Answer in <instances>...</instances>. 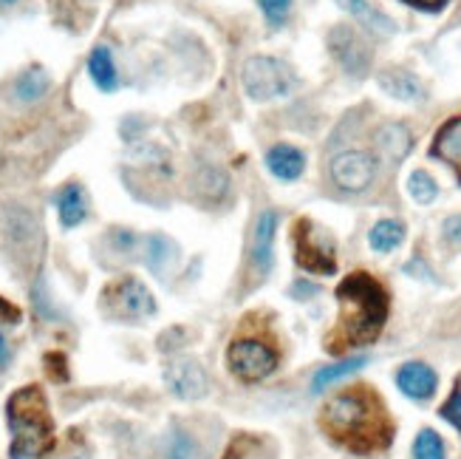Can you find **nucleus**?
Returning <instances> with one entry per match:
<instances>
[{
    "label": "nucleus",
    "instance_id": "1",
    "mask_svg": "<svg viewBox=\"0 0 461 459\" xmlns=\"http://www.w3.org/2000/svg\"><path fill=\"white\" fill-rule=\"evenodd\" d=\"M320 426L326 428L334 443L354 454L383 451L391 445L393 436L388 411L368 386H357L331 397V403H326L323 414H320Z\"/></svg>",
    "mask_w": 461,
    "mask_h": 459
},
{
    "label": "nucleus",
    "instance_id": "2",
    "mask_svg": "<svg viewBox=\"0 0 461 459\" xmlns=\"http://www.w3.org/2000/svg\"><path fill=\"white\" fill-rule=\"evenodd\" d=\"M337 301H339V317H337L339 324L329 335L326 349L339 354L346 349L374 344L388 317L385 287L368 272H351L337 287Z\"/></svg>",
    "mask_w": 461,
    "mask_h": 459
},
{
    "label": "nucleus",
    "instance_id": "3",
    "mask_svg": "<svg viewBox=\"0 0 461 459\" xmlns=\"http://www.w3.org/2000/svg\"><path fill=\"white\" fill-rule=\"evenodd\" d=\"M6 423L12 431V459H37L54 451V420L46 391L40 386L17 389L6 400Z\"/></svg>",
    "mask_w": 461,
    "mask_h": 459
},
{
    "label": "nucleus",
    "instance_id": "4",
    "mask_svg": "<svg viewBox=\"0 0 461 459\" xmlns=\"http://www.w3.org/2000/svg\"><path fill=\"white\" fill-rule=\"evenodd\" d=\"M240 83L244 91L258 99V103H267V99L286 96L294 88V71L277 57H249L244 69H240Z\"/></svg>",
    "mask_w": 461,
    "mask_h": 459
},
{
    "label": "nucleus",
    "instance_id": "5",
    "mask_svg": "<svg viewBox=\"0 0 461 459\" xmlns=\"http://www.w3.org/2000/svg\"><path fill=\"white\" fill-rule=\"evenodd\" d=\"M294 255H297V264L306 272L334 275L337 270L334 238L323 227L312 225L309 218H300L294 227Z\"/></svg>",
    "mask_w": 461,
    "mask_h": 459
},
{
    "label": "nucleus",
    "instance_id": "6",
    "mask_svg": "<svg viewBox=\"0 0 461 459\" xmlns=\"http://www.w3.org/2000/svg\"><path fill=\"white\" fill-rule=\"evenodd\" d=\"M103 304L105 312L113 317H122V321H142L156 312V301L150 289L139 281V278H119V281L108 284L103 292Z\"/></svg>",
    "mask_w": 461,
    "mask_h": 459
},
{
    "label": "nucleus",
    "instance_id": "7",
    "mask_svg": "<svg viewBox=\"0 0 461 459\" xmlns=\"http://www.w3.org/2000/svg\"><path fill=\"white\" fill-rule=\"evenodd\" d=\"M227 363L235 377L244 383H258L269 377L277 369V352L255 337H244V341H232L227 352Z\"/></svg>",
    "mask_w": 461,
    "mask_h": 459
},
{
    "label": "nucleus",
    "instance_id": "8",
    "mask_svg": "<svg viewBox=\"0 0 461 459\" xmlns=\"http://www.w3.org/2000/svg\"><path fill=\"white\" fill-rule=\"evenodd\" d=\"M374 176H376V162L366 151H346L331 159V179L337 182V188H343L348 193L366 190L374 182Z\"/></svg>",
    "mask_w": 461,
    "mask_h": 459
},
{
    "label": "nucleus",
    "instance_id": "9",
    "mask_svg": "<svg viewBox=\"0 0 461 459\" xmlns=\"http://www.w3.org/2000/svg\"><path fill=\"white\" fill-rule=\"evenodd\" d=\"M329 46H331V54L337 57V63L348 74L363 77L368 71L371 51L366 46V40L359 37V32H354L351 26H334L329 34Z\"/></svg>",
    "mask_w": 461,
    "mask_h": 459
},
{
    "label": "nucleus",
    "instance_id": "10",
    "mask_svg": "<svg viewBox=\"0 0 461 459\" xmlns=\"http://www.w3.org/2000/svg\"><path fill=\"white\" fill-rule=\"evenodd\" d=\"M165 383L178 400H202L207 394V374L190 357H176L165 369Z\"/></svg>",
    "mask_w": 461,
    "mask_h": 459
},
{
    "label": "nucleus",
    "instance_id": "11",
    "mask_svg": "<svg viewBox=\"0 0 461 459\" xmlns=\"http://www.w3.org/2000/svg\"><path fill=\"white\" fill-rule=\"evenodd\" d=\"M275 230H277V213L264 210L258 216V225L249 242V262L258 275H267L272 270V244H275Z\"/></svg>",
    "mask_w": 461,
    "mask_h": 459
},
{
    "label": "nucleus",
    "instance_id": "12",
    "mask_svg": "<svg viewBox=\"0 0 461 459\" xmlns=\"http://www.w3.org/2000/svg\"><path fill=\"white\" fill-rule=\"evenodd\" d=\"M379 88L391 94L393 99H402V103H422L425 99V86L416 74L405 69H385L379 71Z\"/></svg>",
    "mask_w": 461,
    "mask_h": 459
},
{
    "label": "nucleus",
    "instance_id": "13",
    "mask_svg": "<svg viewBox=\"0 0 461 459\" xmlns=\"http://www.w3.org/2000/svg\"><path fill=\"white\" fill-rule=\"evenodd\" d=\"M396 383L413 400H428L436 391V372L425 363H405L396 372Z\"/></svg>",
    "mask_w": 461,
    "mask_h": 459
},
{
    "label": "nucleus",
    "instance_id": "14",
    "mask_svg": "<svg viewBox=\"0 0 461 459\" xmlns=\"http://www.w3.org/2000/svg\"><path fill=\"white\" fill-rule=\"evenodd\" d=\"M430 153L436 159H445V162H450L456 168L458 179H461V116L447 119V123L438 128Z\"/></svg>",
    "mask_w": 461,
    "mask_h": 459
},
{
    "label": "nucleus",
    "instance_id": "15",
    "mask_svg": "<svg viewBox=\"0 0 461 459\" xmlns=\"http://www.w3.org/2000/svg\"><path fill=\"white\" fill-rule=\"evenodd\" d=\"M376 148L379 153H383L388 162H402V159L411 153L413 148V139H411V131L405 125H399V123H388L376 131Z\"/></svg>",
    "mask_w": 461,
    "mask_h": 459
},
{
    "label": "nucleus",
    "instance_id": "16",
    "mask_svg": "<svg viewBox=\"0 0 461 459\" xmlns=\"http://www.w3.org/2000/svg\"><path fill=\"white\" fill-rule=\"evenodd\" d=\"M57 213H59V225L63 227H77L86 222L88 216V202H86V190L79 185H66L57 193Z\"/></svg>",
    "mask_w": 461,
    "mask_h": 459
},
{
    "label": "nucleus",
    "instance_id": "17",
    "mask_svg": "<svg viewBox=\"0 0 461 459\" xmlns=\"http://www.w3.org/2000/svg\"><path fill=\"white\" fill-rule=\"evenodd\" d=\"M337 4L343 6L348 14H354V20H359V23H363L366 29H371L374 34H379V37H388V34L396 32L393 20L379 12L374 4H368V0H337Z\"/></svg>",
    "mask_w": 461,
    "mask_h": 459
},
{
    "label": "nucleus",
    "instance_id": "18",
    "mask_svg": "<svg viewBox=\"0 0 461 459\" xmlns=\"http://www.w3.org/2000/svg\"><path fill=\"white\" fill-rule=\"evenodd\" d=\"M142 244H145V264L150 267V272H156L158 278H165L170 272V267L176 264V258H178L176 244L162 233L148 235Z\"/></svg>",
    "mask_w": 461,
    "mask_h": 459
},
{
    "label": "nucleus",
    "instance_id": "19",
    "mask_svg": "<svg viewBox=\"0 0 461 459\" xmlns=\"http://www.w3.org/2000/svg\"><path fill=\"white\" fill-rule=\"evenodd\" d=\"M267 165H269V170L277 179H284V182H294V179L303 173L306 159H303V153H300L297 148H292V145H275L267 153Z\"/></svg>",
    "mask_w": 461,
    "mask_h": 459
},
{
    "label": "nucleus",
    "instance_id": "20",
    "mask_svg": "<svg viewBox=\"0 0 461 459\" xmlns=\"http://www.w3.org/2000/svg\"><path fill=\"white\" fill-rule=\"evenodd\" d=\"M88 74H91L94 86H96L99 91H105V94L116 91L119 77H116L113 54H111L108 46H96V49L91 51V57H88Z\"/></svg>",
    "mask_w": 461,
    "mask_h": 459
},
{
    "label": "nucleus",
    "instance_id": "21",
    "mask_svg": "<svg viewBox=\"0 0 461 459\" xmlns=\"http://www.w3.org/2000/svg\"><path fill=\"white\" fill-rule=\"evenodd\" d=\"M49 86H51V77L46 74V69L32 66L14 79V96L20 103H37V99L49 91Z\"/></svg>",
    "mask_w": 461,
    "mask_h": 459
},
{
    "label": "nucleus",
    "instance_id": "22",
    "mask_svg": "<svg viewBox=\"0 0 461 459\" xmlns=\"http://www.w3.org/2000/svg\"><path fill=\"white\" fill-rule=\"evenodd\" d=\"M363 366H368V357H348V361L337 363V366L320 369V372L314 374V381H312V391H314V394H323L329 386H334V383H339V381H346V377H351L354 372H359Z\"/></svg>",
    "mask_w": 461,
    "mask_h": 459
},
{
    "label": "nucleus",
    "instance_id": "23",
    "mask_svg": "<svg viewBox=\"0 0 461 459\" xmlns=\"http://www.w3.org/2000/svg\"><path fill=\"white\" fill-rule=\"evenodd\" d=\"M224 459H275V451L267 440L255 434H240L230 443Z\"/></svg>",
    "mask_w": 461,
    "mask_h": 459
},
{
    "label": "nucleus",
    "instance_id": "24",
    "mask_svg": "<svg viewBox=\"0 0 461 459\" xmlns=\"http://www.w3.org/2000/svg\"><path fill=\"white\" fill-rule=\"evenodd\" d=\"M402 238H405V227L393 222V218H385V222H376L371 235H368V242L376 252H391L396 250L399 244H402Z\"/></svg>",
    "mask_w": 461,
    "mask_h": 459
},
{
    "label": "nucleus",
    "instance_id": "25",
    "mask_svg": "<svg viewBox=\"0 0 461 459\" xmlns=\"http://www.w3.org/2000/svg\"><path fill=\"white\" fill-rule=\"evenodd\" d=\"M165 456L167 459H202V448L193 436L182 428H173L165 436Z\"/></svg>",
    "mask_w": 461,
    "mask_h": 459
},
{
    "label": "nucleus",
    "instance_id": "26",
    "mask_svg": "<svg viewBox=\"0 0 461 459\" xmlns=\"http://www.w3.org/2000/svg\"><path fill=\"white\" fill-rule=\"evenodd\" d=\"M408 190H411V196L416 198L419 205H430L433 198L438 196V185H436V179L428 170H413L411 179H408Z\"/></svg>",
    "mask_w": 461,
    "mask_h": 459
},
{
    "label": "nucleus",
    "instance_id": "27",
    "mask_svg": "<svg viewBox=\"0 0 461 459\" xmlns=\"http://www.w3.org/2000/svg\"><path fill=\"white\" fill-rule=\"evenodd\" d=\"M413 459H445L442 436H438L436 431H430V428L419 431L416 443H413Z\"/></svg>",
    "mask_w": 461,
    "mask_h": 459
},
{
    "label": "nucleus",
    "instance_id": "28",
    "mask_svg": "<svg viewBox=\"0 0 461 459\" xmlns=\"http://www.w3.org/2000/svg\"><path fill=\"white\" fill-rule=\"evenodd\" d=\"M258 6L264 9V14L269 17V23L277 29L286 23V17L292 12V0H258Z\"/></svg>",
    "mask_w": 461,
    "mask_h": 459
},
{
    "label": "nucleus",
    "instance_id": "29",
    "mask_svg": "<svg viewBox=\"0 0 461 459\" xmlns=\"http://www.w3.org/2000/svg\"><path fill=\"white\" fill-rule=\"evenodd\" d=\"M442 417L450 423V426H456L458 431H461V383L456 386V391L450 394V400L442 406Z\"/></svg>",
    "mask_w": 461,
    "mask_h": 459
},
{
    "label": "nucleus",
    "instance_id": "30",
    "mask_svg": "<svg viewBox=\"0 0 461 459\" xmlns=\"http://www.w3.org/2000/svg\"><path fill=\"white\" fill-rule=\"evenodd\" d=\"M442 233H445V242H447L453 250H461V213H456V216L445 218Z\"/></svg>",
    "mask_w": 461,
    "mask_h": 459
},
{
    "label": "nucleus",
    "instance_id": "31",
    "mask_svg": "<svg viewBox=\"0 0 461 459\" xmlns=\"http://www.w3.org/2000/svg\"><path fill=\"white\" fill-rule=\"evenodd\" d=\"M9 361H12V346H9V341H6V335L0 332V372H4V369L9 366Z\"/></svg>",
    "mask_w": 461,
    "mask_h": 459
},
{
    "label": "nucleus",
    "instance_id": "32",
    "mask_svg": "<svg viewBox=\"0 0 461 459\" xmlns=\"http://www.w3.org/2000/svg\"><path fill=\"white\" fill-rule=\"evenodd\" d=\"M408 4H413L416 9H428V12H433V9H442L447 0H408Z\"/></svg>",
    "mask_w": 461,
    "mask_h": 459
},
{
    "label": "nucleus",
    "instance_id": "33",
    "mask_svg": "<svg viewBox=\"0 0 461 459\" xmlns=\"http://www.w3.org/2000/svg\"><path fill=\"white\" fill-rule=\"evenodd\" d=\"M0 4H4V6H12V4H17V0H0Z\"/></svg>",
    "mask_w": 461,
    "mask_h": 459
},
{
    "label": "nucleus",
    "instance_id": "34",
    "mask_svg": "<svg viewBox=\"0 0 461 459\" xmlns=\"http://www.w3.org/2000/svg\"><path fill=\"white\" fill-rule=\"evenodd\" d=\"M74 459H88V456H74Z\"/></svg>",
    "mask_w": 461,
    "mask_h": 459
}]
</instances>
